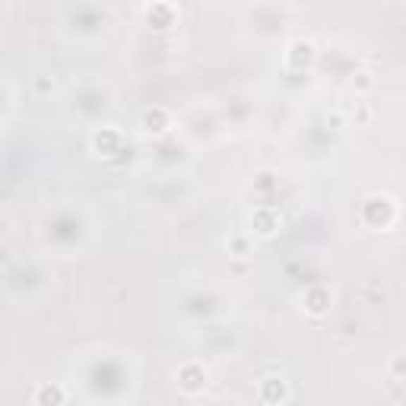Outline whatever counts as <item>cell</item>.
Here are the masks:
<instances>
[{
	"mask_svg": "<svg viewBox=\"0 0 406 406\" xmlns=\"http://www.w3.org/2000/svg\"><path fill=\"white\" fill-rule=\"evenodd\" d=\"M178 387L184 393H200L207 387V368L200 362H187V365L178 368Z\"/></svg>",
	"mask_w": 406,
	"mask_h": 406,
	"instance_id": "6da1fadb",
	"label": "cell"
},
{
	"mask_svg": "<svg viewBox=\"0 0 406 406\" xmlns=\"http://www.w3.org/2000/svg\"><path fill=\"white\" fill-rule=\"evenodd\" d=\"M289 390H285V381L283 378H264L260 381V400L264 403H276V400H285Z\"/></svg>",
	"mask_w": 406,
	"mask_h": 406,
	"instance_id": "52a82bcc",
	"label": "cell"
},
{
	"mask_svg": "<svg viewBox=\"0 0 406 406\" xmlns=\"http://www.w3.org/2000/svg\"><path fill=\"white\" fill-rule=\"evenodd\" d=\"M359 80H352V86H359V89H371L374 86V80H371V73H355Z\"/></svg>",
	"mask_w": 406,
	"mask_h": 406,
	"instance_id": "8fae6325",
	"label": "cell"
},
{
	"mask_svg": "<svg viewBox=\"0 0 406 406\" xmlns=\"http://www.w3.org/2000/svg\"><path fill=\"white\" fill-rule=\"evenodd\" d=\"M92 146L108 156V152H114L121 146V130L118 127H102V130L92 133Z\"/></svg>",
	"mask_w": 406,
	"mask_h": 406,
	"instance_id": "8992f818",
	"label": "cell"
},
{
	"mask_svg": "<svg viewBox=\"0 0 406 406\" xmlns=\"http://www.w3.org/2000/svg\"><path fill=\"white\" fill-rule=\"evenodd\" d=\"M311 61H314V44H311V42H292L289 51H285V63L295 67V70L308 67Z\"/></svg>",
	"mask_w": 406,
	"mask_h": 406,
	"instance_id": "3957f363",
	"label": "cell"
},
{
	"mask_svg": "<svg viewBox=\"0 0 406 406\" xmlns=\"http://www.w3.org/2000/svg\"><path fill=\"white\" fill-rule=\"evenodd\" d=\"M32 400H35L38 406H44V403H63V400H67V390H63V387H57V384H42L35 393H32Z\"/></svg>",
	"mask_w": 406,
	"mask_h": 406,
	"instance_id": "9c48e42d",
	"label": "cell"
},
{
	"mask_svg": "<svg viewBox=\"0 0 406 406\" xmlns=\"http://www.w3.org/2000/svg\"><path fill=\"white\" fill-rule=\"evenodd\" d=\"M146 19H149L156 29H168V25H175L178 10L171 4H165V0H159V4H152L149 10H146Z\"/></svg>",
	"mask_w": 406,
	"mask_h": 406,
	"instance_id": "277c9868",
	"label": "cell"
},
{
	"mask_svg": "<svg viewBox=\"0 0 406 406\" xmlns=\"http://www.w3.org/2000/svg\"><path fill=\"white\" fill-rule=\"evenodd\" d=\"M140 124H143L146 133H165L168 130V111H165V108H149Z\"/></svg>",
	"mask_w": 406,
	"mask_h": 406,
	"instance_id": "ba28073f",
	"label": "cell"
},
{
	"mask_svg": "<svg viewBox=\"0 0 406 406\" xmlns=\"http://www.w3.org/2000/svg\"><path fill=\"white\" fill-rule=\"evenodd\" d=\"M251 226L257 235L270 238V235H276V228H279V216L273 213V209H257V213L251 216Z\"/></svg>",
	"mask_w": 406,
	"mask_h": 406,
	"instance_id": "5b68a950",
	"label": "cell"
},
{
	"mask_svg": "<svg viewBox=\"0 0 406 406\" xmlns=\"http://www.w3.org/2000/svg\"><path fill=\"white\" fill-rule=\"evenodd\" d=\"M228 247H232L238 257H247V254H251V245H247L245 235H232V238H228Z\"/></svg>",
	"mask_w": 406,
	"mask_h": 406,
	"instance_id": "30bf717a",
	"label": "cell"
},
{
	"mask_svg": "<svg viewBox=\"0 0 406 406\" xmlns=\"http://www.w3.org/2000/svg\"><path fill=\"white\" fill-rule=\"evenodd\" d=\"M304 311H308L311 317H324L330 311V292L321 289V285L308 289V292H304Z\"/></svg>",
	"mask_w": 406,
	"mask_h": 406,
	"instance_id": "7a4b0ae2",
	"label": "cell"
}]
</instances>
